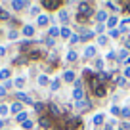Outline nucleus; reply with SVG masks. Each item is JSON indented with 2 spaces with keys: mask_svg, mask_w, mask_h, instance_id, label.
Masks as SVG:
<instances>
[{
  "mask_svg": "<svg viewBox=\"0 0 130 130\" xmlns=\"http://www.w3.org/2000/svg\"><path fill=\"white\" fill-rule=\"evenodd\" d=\"M78 13L84 15V17H90L92 15V6L86 4V2H80V4H78Z\"/></svg>",
  "mask_w": 130,
  "mask_h": 130,
  "instance_id": "nucleus-1",
  "label": "nucleus"
},
{
  "mask_svg": "<svg viewBox=\"0 0 130 130\" xmlns=\"http://www.w3.org/2000/svg\"><path fill=\"white\" fill-rule=\"evenodd\" d=\"M27 6H29V2H21V0H13V2H12V8L15 10V12H19V10L27 8Z\"/></svg>",
  "mask_w": 130,
  "mask_h": 130,
  "instance_id": "nucleus-2",
  "label": "nucleus"
},
{
  "mask_svg": "<svg viewBox=\"0 0 130 130\" xmlns=\"http://www.w3.org/2000/svg\"><path fill=\"white\" fill-rule=\"evenodd\" d=\"M57 6H59V2H56V0H42V8L52 10V8H57Z\"/></svg>",
  "mask_w": 130,
  "mask_h": 130,
  "instance_id": "nucleus-3",
  "label": "nucleus"
},
{
  "mask_svg": "<svg viewBox=\"0 0 130 130\" xmlns=\"http://www.w3.org/2000/svg\"><path fill=\"white\" fill-rule=\"evenodd\" d=\"M17 100H19V102H23V103H32L31 96H27V94H23V92H17Z\"/></svg>",
  "mask_w": 130,
  "mask_h": 130,
  "instance_id": "nucleus-4",
  "label": "nucleus"
},
{
  "mask_svg": "<svg viewBox=\"0 0 130 130\" xmlns=\"http://www.w3.org/2000/svg\"><path fill=\"white\" fill-rule=\"evenodd\" d=\"M21 32H23L25 37H32V35H35V27H32V25H25Z\"/></svg>",
  "mask_w": 130,
  "mask_h": 130,
  "instance_id": "nucleus-5",
  "label": "nucleus"
},
{
  "mask_svg": "<svg viewBox=\"0 0 130 130\" xmlns=\"http://www.w3.org/2000/svg\"><path fill=\"white\" fill-rule=\"evenodd\" d=\"M38 124H40L42 128H50V124H52V122H50L48 117H40V119H38Z\"/></svg>",
  "mask_w": 130,
  "mask_h": 130,
  "instance_id": "nucleus-6",
  "label": "nucleus"
},
{
  "mask_svg": "<svg viewBox=\"0 0 130 130\" xmlns=\"http://www.w3.org/2000/svg\"><path fill=\"white\" fill-rule=\"evenodd\" d=\"M84 56H86V57H94V56H96V48H94V46H86Z\"/></svg>",
  "mask_w": 130,
  "mask_h": 130,
  "instance_id": "nucleus-7",
  "label": "nucleus"
},
{
  "mask_svg": "<svg viewBox=\"0 0 130 130\" xmlns=\"http://www.w3.org/2000/svg\"><path fill=\"white\" fill-rule=\"evenodd\" d=\"M48 15H38V19H37V23L40 25V27H46V25H48Z\"/></svg>",
  "mask_w": 130,
  "mask_h": 130,
  "instance_id": "nucleus-8",
  "label": "nucleus"
},
{
  "mask_svg": "<svg viewBox=\"0 0 130 130\" xmlns=\"http://www.w3.org/2000/svg\"><path fill=\"white\" fill-rule=\"evenodd\" d=\"M27 117H29V115L25 113V111H21V113H19V115H17V117H15V121H17V122H21V124H23L25 121H29Z\"/></svg>",
  "mask_w": 130,
  "mask_h": 130,
  "instance_id": "nucleus-9",
  "label": "nucleus"
},
{
  "mask_svg": "<svg viewBox=\"0 0 130 130\" xmlns=\"http://www.w3.org/2000/svg\"><path fill=\"white\" fill-rule=\"evenodd\" d=\"M48 107H50V113H52L54 117H57V115H59V107H57L56 103H50Z\"/></svg>",
  "mask_w": 130,
  "mask_h": 130,
  "instance_id": "nucleus-10",
  "label": "nucleus"
},
{
  "mask_svg": "<svg viewBox=\"0 0 130 130\" xmlns=\"http://www.w3.org/2000/svg\"><path fill=\"white\" fill-rule=\"evenodd\" d=\"M103 119H105V115H103V113H98L96 117H94V124H102Z\"/></svg>",
  "mask_w": 130,
  "mask_h": 130,
  "instance_id": "nucleus-11",
  "label": "nucleus"
},
{
  "mask_svg": "<svg viewBox=\"0 0 130 130\" xmlns=\"http://www.w3.org/2000/svg\"><path fill=\"white\" fill-rule=\"evenodd\" d=\"M63 78H65L67 82H73V78H75V73H73V71H65Z\"/></svg>",
  "mask_w": 130,
  "mask_h": 130,
  "instance_id": "nucleus-12",
  "label": "nucleus"
},
{
  "mask_svg": "<svg viewBox=\"0 0 130 130\" xmlns=\"http://www.w3.org/2000/svg\"><path fill=\"white\" fill-rule=\"evenodd\" d=\"M96 17H98V21H100V23H103V21L107 19V12H98Z\"/></svg>",
  "mask_w": 130,
  "mask_h": 130,
  "instance_id": "nucleus-13",
  "label": "nucleus"
},
{
  "mask_svg": "<svg viewBox=\"0 0 130 130\" xmlns=\"http://www.w3.org/2000/svg\"><path fill=\"white\" fill-rule=\"evenodd\" d=\"M10 111H12V113H17V115H19V113H21V103H12Z\"/></svg>",
  "mask_w": 130,
  "mask_h": 130,
  "instance_id": "nucleus-14",
  "label": "nucleus"
},
{
  "mask_svg": "<svg viewBox=\"0 0 130 130\" xmlns=\"http://www.w3.org/2000/svg\"><path fill=\"white\" fill-rule=\"evenodd\" d=\"M48 32H50V38H54V37H57L61 31H59L57 27H50V31H48Z\"/></svg>",
  "mask_w": 130,
  "mask_h": 130,
  "instance_id": "nucleus-15",
  "label": "nucleus"
},
{
  "mask_svg": "<svg viewBox=\"0 0 130 130\" xmlns=\"http://www.w3.org/2000/svg\"><path fill=\"white\" fill-rule=\"evenodd\" d=\"M59 35H61L63 38H71V31H69L67 27H63V29H61V32H59Z\"/></svg>",
  "mask_w": 130,
  "mask_h": 130,
  "instance_id": "nucleus-16",
  "label": "nucleus"
},
{
  "mask_svg": "<svg viewBox=\"0 0 130 130\" xmlns=\"http://www.w3.org/2000/svg\"><path fill=\"white\" fill-rule=\"evenodd\" d=\"M57 17H59V19H61V21H67V19H69V13L65 12V10H61V12H59V13H57Z\"/></svg>",
  "mask_w": 130,
  "mask_h": 130,
  "instance_id": "nucleus-17",
  "label": "nucleus"
},
{
  "mask_svg": "<svg viewBox=\"0 0 130 130\" xmlns=\"http://www.w3.org/2000/svg\"><path fill=\"white\" fill-rule=\"evenodd\" d=\"M10 77V69H2L0 71V80H6Z\"/></svg>",
  "mask_w": 130,
  "mask_h": 130,
  "instance_id": "nucleus-18",
  "label": "nucleus"
},
{
  "mask_svg": "<svg viewBox=\"0 0 130 130\" xmlns=\"http://www.w3.org/2000/svg\"><path fill=\"white\" fill-rule=\"evenodd\" d=\"M38 84L46 86V84H48V77H46V75H40V77H38Z\"/></svg>",
  "mask_w": 130,
  "mask_h": 130,
  "instance_id": "nucleus-19",
  "label": "nucleus"
},
{
  "mask_svg": "<svg viewBox=\"0 0 130 130\" xmlns=\"http://www.w3.org/2000/svg\"><path fill=\"white\" fill-rule=\"evenodd\" d=\"M57 88H59V78H56V80H52V84H50V90H54V92H56Z\"/></svg>",
  "mask_w": 130,
  "mask_h": 130,
  "instance_id": "nucleus-20",
  "label": "nucleus"
},
{
  "mask_svg": "<svg viewBox=\"0 0 130 130\" xmlns=\"http://www.w3.org/2000/svg\"><path fill=\"white\" fill-rule=\"evenodd\" d=\"M115 25H117V17H109V19H107V27H111V29H113Z\"/></svg>",
  "mask_w": 130,
  "mask_h": 130,
  "instance_id": "nucleus-21",
  "label": "nucleus"
},
{
  "mask_svg": "<svg viewBox=\"0 0 130 130\" xmlns=\"http://www.w3.org/2000/svg\"><path fill=\"white\" fill-rule=\"evenodd\" d=\"M21 126H23L25 130H31V128H32V121H25V122H23Z\"/></svg>",
  "mask_w": 130,
  "mask_h": 130,
  "instance_id": "nucleus-22",
  "label": "nucleus"
},
{
  "mask_svg": "<svg viewBox=\"0 0 130 130\" xmlns=\"http://www.w3.org/2000/svg\"><path fill=\"white\" fill-rule=\"evenodd\" d=\"M126 84V78L124 77H117V86H124Z\"/></svg>",
  "mask_w": 130,
  "mask_h": 130,
  "instance_id": "nucleus-23",
  "label": "nucleus"
},
{
  "mask_svg": "<svg viewBox=\"0 0 130 130\" xmlns=\"http://www.w3.org/2000/svg\"><path fill=\"white\" fill-rule=\"evenodd\" d=\"M35 109H37V113H40V111H44V103H35Z\"/></svg>",
  "mask_w": 130,
  "mask_h": 130,
  "instance_id": "nucleus-24",
  "label": "nucleus"
},
{
  "mask_svg": "<svg viewBox=\"0 0 130 130\" xmlns=\"http://www.w3.org/2000/svg\"><path fill=\"white\" fill-rule=\"evenodd\" d=\"M8 111H10V107H6V105H0V115L4 117V115H8Z\"/></svg>",
  "mask_w": 130,
  "mask_h": 130,
  "instance_id": "nucleus-25",
  "label": "nucleus"
},
{
  "mask_svg": "<svg viewBox=\"0 0 130 130\" xmlns=\"http://www.w3.org/2000/svg\"><path fill=\"white\" fill-rule=\"evenodd\" d=\"M126 56H128V52H126V50H121V52H119V59H124V61H126Z\"/></svg>",
  "mask_w": 130,
  "mask_h": 130,
  "instance_id": "nucleus-26",
  "label": "nucleus"
},
{
  "mask_svg": "<svg viewBox=\"0 0 130 130\" xmlns=\"http://www.w3.org/2000/svg\"><path fill=\"white\" fill-rule=\"evenodd\" d=\"M13 84H15L17 88H21V86L25 84V78H15V82H13Z\"/></svg>",
  "mask_w": 130,
  "mask_h": 130,
  "instance_id": "nucleus-27",
  "label": "nucleus"
},
{
  "mask_svg": "<svg viewBox=\"0 0 130 130\" xmlns=\"http://www.w3.org/2000/svg\"><path fill=\"white\" fill-rule=\"evenodd\" d=\"M67 59H69V61H75V59H77V52H69V54H67Z\"/></svg>",
  "mask_w": 130,
  "mask_h": 130,
  "instance_id": "nucleus-28",
  "label": "nucleus"
},
{
  "mask_svg": "<svg viewBox=\"0 0 130 130\" xmlns=\"http://www.w3.org/2000/svg\"><path fill=\"white\" fill-rule=\"evenodd\" d=\"M121 115H122V119H128V117H130V109H128V107H126V109H122Z\"/></svg>",
  "mask_w": 130,
  "mask_h": 130,
  "instance_id": "nucleus-29",
  "label": "nucleus"
},
{
  "mask_svg": "<svg viewBox=\"0 0 130 130\" xmlns=\"http://www.w3.org/2000/svg\"><path fill=\"white\" fill-rule=\"evenodd\" d=\"M98 44H107V37L105 35H102V37L98 38Z\"/></svg>",
  "mask_w": 130,
  "mask_h": 130,
  "instance_id": "nucleus-30",
  "label": "nucleus"
},
{
  "mask_svg": "<svg viewBox=\"0 0 130 130\" xmlns=\"http://www.w3.org/2000/svg\"><path fill=\"white\" fill-rule=\"evenodd\" d=\"M71 42H73V44H77V42H80V37H78V35H73V37H71Z\"/></svg>",
  "mask_w": 130,
  "mask_h": 130,
  "instance_id": "nucleus-31",
  "label": "nucleus"
},
{
  "mask_svg": "<svg viewBox=\"0 0 130 130\" xmlns=\"http://www.w3.org/2000/svg\"><path fill=\"white\" fill-rule=\"evenodd\" d=\"M12 86H13V82H12V80H6V82H4V88H6V90H10Z\"/></svg>",
  "mask_w": 130,
  "mask_h": 130,
  "instance_id": "nucleus-32",
  "label": "nucleus"
},
{
  "mask_svg": "<svg viewBox=\"0 0 130 130\" xmlns=\"http://www.w3.org/2000/svg\"><path fill=\"white\" fill-rule=\"evenodd\" d=\"M111 113H113V115H119L121 111H119V107H117V105H113V107H111Z\"/></svg>",
  "mask_w": 130,
  "mask_h": 130,
  "instance_id": "nucleus-33",
  "label": "nucleus"
},
{
  "mask_svg": "<svg viewBox=\"0 0 130 130\" xmlns=\"http://www.w3.org/2000/svg\"><path fill=\"white\" fill-rule=\"evenodd\" d=\"M8 37H10V38H17V31H10Z\"/></svg>",
  "mask_w": 130,
  "mask_h": 130,
  "instance_id": "nucleus-34",
  "label": "nucleus"
},
{
  "mask_svg": "<svg viewBox=\"0 0 130 130\" xmlns=\"http://www.w3.org/2000/svg\"><path fill=\"white\" fill-rule=\"evenodd\" d=\"M96 67H98V69H102V67H103V59H98L96 61Z\"/></svg>",
  "mask_w": 130,
  "mask_h": 130,
  "instance_id": "nucleus-35",
  "label": "nucleus"
},
{
  "mask_svg": "<svg viewBox=\"0 0 130 130\" xmlns=\"http://www.w3.org/2000/svg\"><path fill=\"white\" fill-rule=\"evenodd\" d=\"M46 46H54V38H50V37L46 38Z\"/></svg>",
  "mask_w": 130,
  "mask_h": 130,
  "instance_id": "nucleus-36",
  "label": "nucleus"
},
{
  "mask_svg": "<svg viewBox=\"0 0 130 130\" xmlns=\"http://www.w3.org/2000/svg\"><path fill=\"white\" fill-rule=\"evenodd\" d=\"M6 92H8V90H6L4 86H0V98H2V96H6Z\"/></svg>",
  "mask_w": 130,
  "mask_h": 130,
  "instance_id": "nucleus-37",
  "label": "nucleus"
},
{
  "mask_svg": "<svg viewBox=\"0 0 130 130\" xmlns=\"http://www.w3.org/2000/svg\"><path fill=\"white\" fill-rule=\"evenodd\" d=\"M119 32H121L119 29H113V31H111V37H119Z\"/></svg>",
  "mask_w": 130,
  "mask_h": 130,
  "instance_id": "nucleus-38",
  "label": "nucleus"
},
{
  "mask_svg": "<svg viewBox=\"0 0 130 130\" xmlns=\"http://www.w3.org/2000/svg\"><path fill=\"white\" fill-rule=\"evenodd\" d=\"M31 15H38V8H31Z\"/></svg>",
  "mask_w": 130,
  "mask_h": 130,
  "instance_id": "nucleus-39",
  "label": "nucleus"
},
{
  "mask_svg": "<svg viewBox=\"0 0 130 130\" xmlns=\"http://www.w3.org/2000/svg\"><path fill=\"white\" fill-rule=\"evenodd\" d=\"M107 57H109V59H115V57H117V54H115V52H109V54H107Z\"/></svg>",
  "mask_w": 130,
  "mask_h": 130,
  "instance_id": "nucleus-40",
  "label": "nucleus"
},
{
  "mask_svg": "<svg viewBox=\"0 0 130 130\" xmlns=\"http://www.w3.org/2000/svg\"><path fill=\"white\" fill-rule=\"evenodd\" d=\"M4 54H6V48H4V46H0V57L4 56Z\"/></svg>",
  "mask_w": 130,
  "mask_h": 130,
  "instance_id": "nucleus-41",
  "label": "nucleus"
},
{
  "mask_svg": "<svg viewBox=\"0 0 130 130\" xmlns=\"http://www.w3.org/2000/svg\"><path fill=\"white\" fill-rule=\"evenodd\" d=\"M124 75H126V77H130V67H126V69H124Z\"/></svg>",
  "mask_w": 130,
  "mask_h": 130,
  "instance_id": "nucleus-42",
  "label": "nucleus"
},
{
  "mask_svg": "<svg viewBox=\"0 0 130 130\" xmlns=\"http://www.w3.org/2000/svg\"><path fill=\"white\" fill-rule=\"evenodd\" d=\"M2 126H4V121H2V119H0V130H2Z\"/></svg>",
  "mask_w": 130,
  "mask_h": 130,
  "instance_id": "nucleus-43",
  "label": "nucleus"
},
{
  "mask_svg": "<svg viewBox=\"0 0 130 130\" xmlns=\"http://www.w3.org/2000/svg\"><path fill=\"white\" fill-rule=\"evenodd\" d=\"M126 48H130V38H128V40H126Z\"/></svg>",
  "mask_w": 130,
  "mask_h": 130,
  "instance_id": "nucleus-44",
  "label": "nucleus"
},
{
  "mask_svg": "<svg viewBox=\"0 0 130 130\" xmlns=\"http://www.w3.org/2000/svg\"><path fill=\"white\" fill-rule=\"evenodd\" d=\"M2 130H4V128H2Z\"/></svg>",
  "mask_w": 130,
  "mask_h": 130,
  "instance_id": "nucleus-45",
  "label": "nucleus"
}]
</instances>
